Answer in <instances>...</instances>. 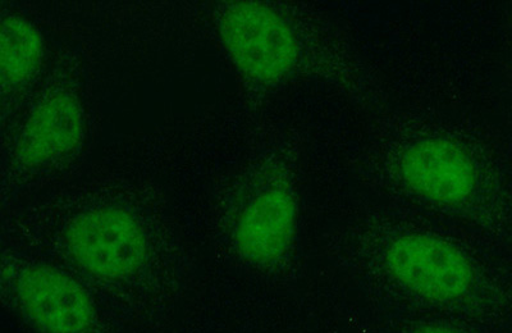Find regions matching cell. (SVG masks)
<instances>
[{"label": "cell", "instance_id": "6da1fadb", "mask_svg": "<svg viewBox=\"0 0 512 333\" xmlns=\"http://www.w3.org/2000/svg\"><path fill=\"white\" fill-rule=\"evenodd\" d=\"M219 31L228 56L250 79L277 81L295 66L294 34L276 12L262 4L236 3L228 7Z\"/></svg>", "mask_w": 512, "mask_h": 333}, {"label": "cell", "instance_id": "7a4b0ae2", "mask_svg": "<svg viewBox=\"0 0 512 333\" xmlns=\"http://www.w3.org/2000/svg\"><path fill=\"white\" fill-rule=\"evenodd\" d=\"M66 243L80 267L103 278L132 275L146 255L143 228L131 214L116 208L77 216L67 228Z\"/></svg>", "mask_w": 512, "mask_h": 333}, {"label": "cell", "instance_id": "3957f363", "mask_svg": "<svg viewBox=\"0 0 512 333\" xmlns=\"http://www.w3.org/2000/svg\"><path fill=\"white\" fill-rule=\"evenodd\" d=\"M386 259L401 285L428 300L460 299L473 284L469 260L454 245L436 237L402 236L391 244Z\"/></svg>", "mask_w": 512, "mask_h": 333}, {"label": "cell", "instance_id": "277c9868", "mask_svg": "<svg viewBox=\"0 0 512 333\" xmlns=\"http://www.w3.org/2000/svg\"><path fill=\"white\" fill-rule=\"evenodd\" d=\"M27 316L48 333H82L93 323L94 307L86 291L56 268H27L17 282Z\"/></svg>", "mask_w": 512, "mask_h": 333}, {"label": "cell", "instance_id": "5b68a950", "mask_svg": "<svg viewBox=\"0 0 512 333\" xmlns=\"http://www.w3.org/2000/svg\"><path fill=\"white\" fill-rule=\"evenodd\" d=\"M401 173L415 193L443 204L463 202L475 186L472 159L463 149L442 139L419 141L406 150Z\"/></svg>", "mask_w": 512, "mask_h": 333}, {"label": "cell", "instance_id": "8992f818", "mask_svg": "<svg viewBox=\"0 0 512 333\" xmlns=\"http://www.w3.org/2000/svg\"><path fill=\"white\" fill-rule=\"evenodd\" d=\"M84 131L79 99L67 91L45 97L25 123L16 148L18 161L41 166L71 153Z\"/></svg>", "mask_w": 512, "mask_h": 333}, {"label": "cell", "instance_id": "52a82bcc", "mask_svg": "<svg viewBox=\"0 0 512 333\" xmlns=\"http://www.w3.org/2000/svg\"><path fill=\"white\" fill-rule=\"evenodd\" d=\"M296 220V203L287 191H265L256 196L237 222V250L251 262H276L294 241Z\"/></svg>", "mask_w": 512, "mask_h": 333}, {"label": "cell", "instance_id": "ba28073f", "mask_svg": "<svg viewBox=\"0 0 512 333\" xmlns=\"http://www.w3.org/2000/svg\"><path fill=\"white\" fill-rule=\"evenodd\" d=\"M43 56L39 31L29 21L17 16L2 20L0 68L3 84L18 85L29 80Z\"/></svg>", "mask_w": 512, "mask_h": 333}, {"label": "cell", "instance_id": "9c48e42d", "mask_svg": "<svg viewBox=\"0 0 512 333\" xmlns=\"http://www.w3.org/2000/svg\"><path fill=\"white\" fill-rule=\"evenodd\" d=\"M414 333H464L461 331L452 330V328L438 327V326H427L419 328Z\"/></svg>", "mask_w": 512, "mask_h": 333}]
</instances>
